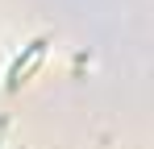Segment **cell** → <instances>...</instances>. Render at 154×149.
<instances>
[{
    "label": "cell",
    "mask_w": 154,
    "mask_h": 149,
    "mask_svg": "<svg viewBox=\"0 0 154 149\" xmlns=\"http://www.w3.org/2000/svg\"><path fill=\"white\" fill-rule=\"evenodd\" d=\"M42 58H46V42L38 37V42H29V46H25V54H21L13 66H8V83H4V87H8V91H17V87L25 83L29 74L42 66Z\"/></svg>",
    "instance_id": "obj_1"
}]
</instances>
